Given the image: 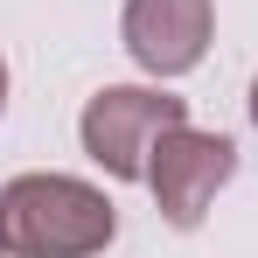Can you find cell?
<instances>
[{"mask_svg": "<svg viewBox=\"0 0 258 258\" xmlns=\"http://www.w3.org/2000/svg\"><path fill=\"white\" fill-rule=\"evenodd\" d=\"M112 237H119V210L84 174H14L0 188L7 258H98Z\"/></svg>", "mask_w": 258, "mask_h": 258, "instance_id": "1", "label": "cell"}, {"mask_svg": "<svg viewBox=\"0 0 258 258\" xmlns=\"http://www.w3.org/2000/svg\"><path fill=\"white\" fill-rule=\"evenodd\" d=\"M174 126H188V98L161 84H105L84 98L77 140H84L91 168H105L112 181H147V161H154L161 133Z\"/></svg>", "mask_w": 258, "mask_h": 258, "instance_id": "2", "label": "cell"}, {"mask_svg": "<svg viewBox=\"0 0 258 258\" xmlns=\"http://www.w3.org/2000/svg\"><path fill=\"white\" fill-rule=\"evenodd\" d=\"M230 174H237V147L223 133L174 126V133H161V147L147 161V188H154V210L168 216L174 230H196Z\"/></svg>", "mask_w": 258, "mask_h": 258, "instance_id": "3", "label": "cell"}, {"mask_svg": "<svg viewBox=\"0 0 258 258\" xmlns=\"http://www.w3.org/2000/svg\"><path fill=\"white\" fill-rule=\"evenodd\" d=\"M216 35V0H126L119 42L147 77H188Z\"/></svg>", "mask_w": 258, "mask_h": 258, "instance_id": "4", "label": "cell"}, {"mask_svg": "<svg viewBox=\"0 0 258 258\" xmlns=\"http://www.w3.org/2000/svg\"><path fill=\"white\" fill-rule=\"evenodd\" d=\"M244 105H251V133H258V77H251V98H244Z\"/></svg>", "mask_w": 258, "mask_h": 258, "instance_id": "5", "label": "cell"}, {"mask_svg": "<svg viewBox=\"0 0 258 258\" xmlns=\"http://www.w3.org/2000/svg\"><path fill=\"white\" fill-rule=\"evenodd\" d=\"M0 112H7V56H0Z\"/></svg>", "mask_w": 258, "mask_h": 258, "instance_id": "6", "label": "cell"}, {"mask_svg": "<svg viewBox=\"0 0 258 258\" xmlns=\"http://www.w3.org/2000/svg\"><path fill=\"white\" fill-rule=\"evenodd\" d=\"M0 258H7V244H0Z\"/></svg>", "mask_w": 258, "mask_h": 258, "instance_id": "7", "label": "cell"}]
</instances>
